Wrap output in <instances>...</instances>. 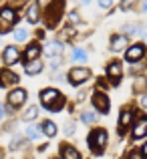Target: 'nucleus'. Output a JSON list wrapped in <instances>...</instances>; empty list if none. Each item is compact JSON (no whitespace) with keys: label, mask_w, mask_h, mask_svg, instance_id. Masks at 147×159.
I'll return each mask as SVG.
<instances>
[{"label":"nucleus","mask_w":147,"mask_h":159,"mask_svg":"<svg viewBox=\"0 0 147 159\" xmlns=\"http://www.w3.org/2000/svg\"><path fill=\"white\" fill-rule=\"evenodd\" d=\"M125 32H129L131 36H139L143 34V26L141 24H125Z\"/></svg>","instance_id":"20"},{"label":"nucleus","mask_w":147,"mask_h":159,"mask_svg":"<svg viewBox=\"0 0 147 159\" xmlns=\"http://www.w3.org/2000/svg\"><path fill=\"white\" fill-rule=\"evenodd\" d=\"M58 149H61V159H81V153L69 143H62Z\"/></svg>","instance_id":"13"},{"label":"nucleus","mask_w":147,"mask_h":159,"mask_svg":"<svg viewBox=\"0 0 147 159\" xmlns=\"http://www.w3.org/2000/svg\"><path fill=\"white\" fill-rule=\"evenodd\" d=\"M127 47H129L127 34H113L111 36V51L113 52H125Z\"/></svg>","instance_id":"9"},{"label":"nucleus","mask_w":147,"mask_h":159,"mask_svg":"<svg viewBox=\"0 0 147 159\" xmlns=\"http://www.w3.org/2000/svg\"><path fill=\"white\" fill-rule=\"evenodd\" d=\"M143 54H145V47L141 43L125 48V58H127L129 62H135V61H139V58H143Z\"/></svg>","instance_id":"8"},{"label":"nucleus","mask_w":147,"mask_h":159,"mask_svg":"<svg viewBox=\"0 0 147 159\" xmlns=\"http://www.w3.org/2000/svg\"><path fill=\"white\" fill-rule=\"evenodd\" d=\"M65 133H67V135H75V125L73 123H71V121H67V123H65Z\"/></svg>","instance_id":"29"},{"label":"nucleus","mask_w":147,"mask_h":159,"mask_svg":"<svg viewBox=\"0 0 147 159\" xmlns=\"http://www.w3.org/2000/svg\"><path fill=\"white\" fill-rule=\"evenodd\" d=\"M107 131L105 129H93V131L89 133V137H87V143H89L91 151L97 153V155H103V149L107 147Z\"/></svg>","instance_id":"2"},{"label":"nucleus","mask_w":147,"mask_h":159,"mask_svg":"<svg viewBox=\"0 0 147 159\" xmlns=\"http://www.w3.org/2000/svg\"><path fill=\"white\" fill-rule=\"evenodd\" d=\"M91 101H93V107L97 109L99 113H109V109H111V101H109V97L105 93H101V91H97V93L93 95V99H91Z\"/></svg>","instance_id":"6"},{"label":"nucleus","mask_w":147,"mask_h":159,"mask_svg":"<svg viewBox=\"0 0 147 159\" xmlns=\"http://www.w3.org/2000/svg\"><path fill=\"white\" fill-rule=\"evenodd\" d=\"M26 137H28V139H32V141L39 139V137H40V127H36V125H30V127L26 129Z\"/></svg>","instance_id":"21"},{"label":"nucleus","mask_w":147,"mask_h":159,"mask_svg":"<svg viewBox=\"0 0 147 159\" xmlns=\"http://www.w3.org/2000/svg\"><path fill=\"white\" fill-rule=\"evenodd\" d=\"M18 83V75L12 73L8 69H2L0 70V87H10V85H16Z\"/></svg>","instance_id":"11"},{"label":"nucleus","mask_w":147,"mask_h":159,"mask_svg":"<svg viewBox=\"0 0 147 159\" xmlns=\"http://www.w3.org/2000/svg\"><path fill=\"white\" fill-rule=\"evenodd\" d=\"M73 36H75V28L73 26H67L65 30H62V39H65V40H71Z\"/></svg>","instance_id":"27"},{"label":"nucleus","mask_w":147,"mask_h":159,"mask_svg":"<svg viewBox=\"0 0 147 159\" xmlns=\"http://www.w3.org/2000/svg\"><path fill=\"white\" fill-rule=\"evenodd\" d=\"M24 101H26V91L24 89H14L8 93V105L12 109H18Z\"/></svg>","instance_id":"7"},{"label":"nucleus","mask_w":147,"mask_h":159,"mask_svg":"<svg viewBox=\"0 0 147 159\" xmlns=\"http://www.w3.org/2000/svg\"><path fill=\"white\" fill-rule=\"evenodd\" d=\"M48 65H50V69H53V70H57L58 66L62 65V57H61V54H53L50 61H48Z\"/></svg>","instance_id":"25"},{"label":"nucleus","mask_w":147,"mask_h":159,"mask_svg":"<svg viewBox=\"0 0 147 159\" xmlns=\"http://www.w3.org/2000/svg\"><path fill=\"white\" fill-rule=\"evenodd\" d=\"M47 16H44V20H47V26L48 28H54L58 24V20H61V0H54L50 6H47Z\"/></svg>","instance_id":"5"},{"label":"nucleus","mask_w":147,"mask_h":159,"mask_svg":"<svg viewBox=\"0 0 147 159\" xmlns=\"http://www.w3.org/2000/svg\"><path fill=\"white\" fill-rule=\"evenodd\" d=\"M107 77H109V81H111L113 87L119 85L121 77H123V70H121V65H119V62H111V65L107 66Z\"/></svg>","instance_id":"10"},{"label":"nucleus","mask_w":147,"mask_h":159,"mask_svg":"<svg viewBox=\"0 0 147 159\" xmlns=\"http://www.w3.org/2000/svg\"><path fill=\"white\" fill-rule=\"evenodd\" d=\"M97 2H99V6H101V8H111L113 0H97Z\"/></svg>","instance_id":"31"},{"label":"nucleus","mask_w":147,"mask_h":159,"mask_svg":"<svg viewBox=\"0 0 147 159\" xmlns=\"http://www.w3.org/2000/svg\"><path fill=\"white\" fill-rule=\"evenodd\" d=\"M81 119L85 121V123H93V121H95V115L91 111H85V113H81Z\"/></svg>","instance_id":"28"},{"label":"nucleus","mask_w":147,"mask_h":159,"mask_svg":"<svg viewBox=\"0 0 147 159\" xmlns=\"http://www.w3.org/2000/svg\"><path fill=\"white\" fill-rule=\"evenodd\" d=\"M2 58H4V62H6V65H14V62L20 61V51L16 47H6V48H4Z\"/></svg>","instance_id":"12"},{"label":"nucleus","mask_w":147,"mask_h":159,"mask_svg":"<svg viewBox=\"0 0 147 159\" xmlns=\"http://www.w3.org/2000/svg\"><path fill=\"white\" fill-rule=\"evenodd\" d=\"M2 119H4V107L0 105V121H2Z\"/></svg>","instance_id":"35"},{"label":"nucleus","mask_w":147,"mask_h":159,"mask_svg":"<svg viewBox=\"0 0 147 159\" xmlns=\"http://www.w3.org/2000/svg\"><path fill=\"white\" fill-rule=\"evenodd\" d=\"M81 2H83V4H89V2H91V0H81Z\"/></svg>","instance_id":"36"},{"label":"nucleus","mask_w":147,"mask_h":159,"mask_svg":"<svg viewBox=\"0 0 147 159\" xmlns=\"http://www.w3.org/2000/svg\"><path fill=\"white\" fill-rule=\"evenodd\" d=\"M69 20H71L73 24H77L79 20H81V18H79V14H77V12H71V14H69Z\"/></svg>","instance_id":"32"},{"label":"nucleus","mask_w":147,"mask_h":159,"mask_svg":"<svg viewBox=\"0 0 147 159\" xmlns=\"http://www.w3.org/2000/svg\"><path fill=\"white\" fill-rule=\"evenodd\" d=\"M73 58H75L77 62H85V61H87V52L83 51V48H77V51L73 52Z\"/></svg>","instance_id":"26"},{"label":"nucleus","mask_w":147,"mask_h":159,"mask_svg":"<svg viewBox=\"0 0 147 159\" xmlns=\"http://www.w3.org/2000/svg\"><path fill=\"white\" fill-rule=\"evenodd\" d=\"M61 51H62V44L61 43H48L47 44V52L53 57V54H61Z\"/></svg>","instance_id":"22"},{"label":"nucleus","mask_w":147,"mask_h":159,"mask_svg":"<svg viewBox=\"0 0 147 159\" xmlns=\"http://www.w3.org/2000/svg\"><path fill=\"white\" fill-rule=\"evenodd\" d=\"M26 20H28L30 24H36V22L40 20V6H39L36 2H32L30 6L26 8Z\"/></svg>","instance_id":"14"},{"label":"nucleus","mask_w":147,"mask_h":159,"mask_svg":"<svg viewBox=\"0 0 147 159\" xmlns=\"http://www.w3.org/2000/svg\"><path fill=\"white\" fill-rule=\"evenodd\" d=\"M145 129H147V121L141 117L139 123H137L135 129H133V139H141V137H145Z\"/></svg>","instance_id":"17"},{"label":"nucleus","mask_w":147,"mask_h":159,"mask_svg":"<svg viewBox=\"0 0 147 159\" xmlns=\"http://www.w3.org/2000/svg\"><path fill=\"white\" fill-rule=\"evenodd\" d=\"M0 39H2V36H0Z\"/></svg>","instance_id":"38"},{"label":"nucleus","mask_w":147,"mask_h":159,"mask_svg":"<svg viewBox=\"0 0 147 159\" xmlns=\"http://www.w3.org/2000/svg\"><path fill=\"white\" fill-rule=\"evenodd\" d=\"M127 159H143V155H141L139 151H133V153H131V155H129Z\"/></svg>","instance_id":"34"},{"label":"nucleus","mask_w":147,"mask_h":159,"mask_svg":"<svg viewBox=\"0 0 147 159\" xmlns=\"http://www.w3.org/2000/svg\"><path fill=\"white\" fill-rule=\"evenodd\" d=\"M24 70H26V75H39L40 70H43V62L39 61V58H32V61H26V66H24Z\"/></svg>","instance_id":"15"},{"label":"nucleus","mask_w":147,"mask_h":159,"mask_svg":"<svg viewBox=\"0 0 147 159\" xmlns=\"http://www.w3.org/2000/svg\"><path fill=\"white\" fill-rule=\"evenodd\" d=\"M89 77H91V70L87 69V66H75V69L69 70V83L75 85V87L85 83V81H89Z\"/></svg>","instance_id":"4"},{"label":"nucleus","mask_w":147,"mask_h":159,"mask_svg":"<svg viewBox=\"0 0 147 159\" xmlns=\"http://www.w3.org/2000/svg\"><path fill=\"white\" fill-rule=\"evenodd\" d=\"M54 159H61V157H54Z\"/></svg>","instance_id":"37"},{"label":"nucleus","mask_w":147,"mask_h":159,"mask_svg":"<svg viewBox=\"0 0 147 159\" xmlns=\"http://www.w3.org/2000/svg\"><path fill=\"white\" fill-rule=\"evenodd\" d=\"M40 103L47 111H61L62 105H65V99L57 89H44L40 93Z\"/></svg>","instance_id":"1"},{"label":"nucleus","mask_w":147,"mask_h":159,"mask_svg":"<svg viewBox=\"0 0 147 159\" xmlns=\"http://www.w3.org/2000/svg\"><path fill=\"white\" fill-rule=\"evenodd\" d=\"M131 123H133V113L129 111V109H123V111H121V117H119V129H121V133H123V129H127Z\"/></svg>","instance_id":"16"},{"label":"nucleus","mask_w":147,"mask_h":159,"mask_svg":"<svg viewBox=\"0 0 147 159\" xmlns=\"http://www.w3.org/2000/svg\"><path fill=\"white\" fill-rule=\"evenodd\" d=\"M40 133H44L47 137H54L57 135V125H54L53 121H44V123L40 125Z\"/></svg>","instance_id":"19"},{"label":"nucleus","mask_w":147,"mask_h":159,"mask_svg":"<svg viewBox=\"0 0 147 159\" xmlns=\"http://www.w3.org/2000/svg\"><path fill=\"white\" fill-rule=\"evenodd\" d=\"M39 54H40V47H39L36 43L28 44V47H26V51H24V57H26V61H32V58H39Z\"/></svg>","instance_id":"18"},{"label":"nucleus","mask_w":147,"mask_h":159,"mask_svg":"<svg viewBox=\"0 0 147 159\" xmlns=\"http://www.w3.org/2000/svg\"><path fill=\"white\" fill-rule=\"evenodd\" d=\"M16 22H18V16H16V12L12 10V8H8V6L0 8V36L10 30Z\"/></svg>","instance_id":"3"},{"label":"nucleus","mask_w":147,"mask_h":159,"mask_svg":"<svg viewBox=\"0 0 147 159\" xmlns=\"http://www.w3.org/2000/svg\"><path fill=\"white\" fill-rule=\"evenodd\" d=\"M53 2H54V0H36V4H39V6H50Z\"/></svg>","instance_id":"33"},{"label":"nucleus","mask_w":147,"mask_h":159,"mask_svg":"<svg viewBox=\"0 0 147 159\" xmlns=\"http://www.w3.org/2000/svg\"><path fill=\"white\" fill-rule=\"evenodd\" d=\"M26 39H28V30L26 28H16V32H14V40L16 43H24Z\"/></svg>","instance_id":"24"},{"label":"nucleus","mask_w":147,"mask_h":159,"mask_svg":"<svg viewBox=\"0 0 147 159\" xmlns=\"http://www.w3.org/2000/svg\"><path fill=\"white\" fill-rule=\"evenodd\" d=\"M36 115H39V107L36 105H32V107H28L26 109V113H24V121H32V119H36Z\"/></svg>","instance_id":"23"},{"label":"nucleus","mask_w":147,"mask_h":159,"mask_svg":"<svg viewBox=\"0 0 147 159\" xmlns=\"http://www.w3.org/2000/svg\"><path fill=\"white\" fill-rule=\"evenodd\" d=\"M135 2H137V0H121V8H123V10H129Z\"/></svg>","instance_id":"30"}]
</instances>
